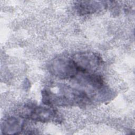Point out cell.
<instances>
[{"label": "cell", "mask_w": 135, "mask_h": 135, "mask_svg": "<svg viewBox=\"0 0 135 135\" xmlns=\"http://www.w3.org/2000/svg\"><path fill=\"white\" fill-rule=\"evenodd\" d=\"M79 73L82 74H94L103 65L101 55L91 51H85L75 53L72 56Z\"/></svg>", "instance_id": "cell-4"}, {"label": "cell", "mask_w": 135, "mask_h": 135, "mask_svg": "<svg viewBox=\"0 0 135 135\" xmlns=\"http://www.w3.org/2000/svg\"><path fill=\"white\" fill-rule=\"evenodd\" d=\"M84 81V83L91 86L94 89H102L104 85L103 78L96 73L94 74H82L81 75Z\"/></svg>", "instance_id": "cell-7"}, {"label": "cell", "mask_w": 135, "mask_h": 135, "mask_svg": "<svg viewBox=\"0 0 135 135\" xmlns=\"http://www.w3.org/2000/svg\"><path fill=\"white\" fill-rule=\"evenodd\" d=\"M54 92L50 88L42 91V101L44 104L53 106H84L89 103L90 99L83 91L72 88L64 84L55 86Z\"/></svg>", "instance_id": "cell-1"}, {"label": "cell", "mask_w": 135, "mask_h": 135, "mask_svg": "<svg viewBox=\"0 0 135 135\" xmlns=\"http://www.w3.org/2000/svg\"><path fill=\"white\" fill-rule=\"evenodd\" d=\"M108 4L104 1H76L74 4L75 9L80 15L93 14L107 8Z\"/></svg>", "instance_id": "cell-5"}, {"label": "cell", "mask_w": 135, "mask_h": 135, "mask_svg": "<svg viewBox=\"0 0 135 135\" xmlns=\"http://www.w3.org/2000/svg\"><path fill=\"white\" fill-rule=\"evenodd\" d=\"M22 119L14 117L6 118L2 124L1 130L3 134H20L24 128V121Z\"/></svg>", "instance_id": "cell-6"}, {"label": "cell", "mask_w": 135, "mask_h": 135, "mask_svg": "<svg viewBox=\"0 0 135 135\" xmlns=\"http://www.w3.org/2000/svg\"><path fill=\"white\" fill-rule=\"evenodd\" d=\"M49 72L61 79H72L79 73L72 56L61 55L53 59L47 66Z\"/></svg>", "instance_id": "cell-3"}, {"label": "cell", "mask_w": 135, "mask_h": 135, "mask_svg": "<svg viewBox=\"0 0 135 135\" xmlns=\"http://www.w3.org/2000/svg\"><path fill=\"white\" fill-rule=\"evenodd\" d=\"M20 117L41 122H60V117L53 107L36 105L33 104H25L20 113Z\"/></svg>", "instance_id": "cell-2"}]
</instances>
